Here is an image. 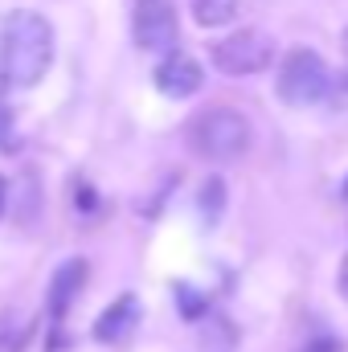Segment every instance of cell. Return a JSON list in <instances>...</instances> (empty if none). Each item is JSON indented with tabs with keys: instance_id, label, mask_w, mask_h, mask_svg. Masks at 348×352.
<instances>
[{
	"instance_id": "cell-4",
	"label": "cell",
	"mask_w": 348,
	"mask_h": 352,
	"mask_svg": "<svg viewBox=\"0 0 348 352\" xmlns=\"http://www.w3.org/2000/svg\"><path fill=\"white\" fill-rule=\"evenodd\" d=\"M213 66L230 78H250V74H262L270 62H274V41L259 33V29H238L221 41H213Z\"/></svg>"
},
{
	"instance_id": "cell-3",
	"label": "cell",
	"mask_w": 348,
	"mask_h": 352,
	"mask_svg": "<svg viewBox=\"0 0 348 352\" xmlns=\"http://www.w3.org/2000/svg\"><path fill=\"white\" fill-rule=\"evenodd\" d=\"M332 94V74L316 50H291L279 66V98L287 107H316Z\"/></svg>"
},
{
	"instance_id": "cell-11",
	"label": "cell",
	"mask_w": 348,
	"mask_h": 352,
	"mask_svg": "<svg viewBox=\"0 0 348 352\" xmlns=\"http://www.w3.org/2000/svg\"><path fill=\"white\" fill-rule=\"evenodd\" d=\"M221 201H226V184H221L217 176H209V180H205V188H201V213H205V221H209V226L217 221Z\"/></svg>"
},
{
	"instance_id": "cell-6",
	"label": "cell",
	"mask_w": 348,
	"mask_h": 352,
	"mask_svg": "<svg viewBox=\"0 0 348 352\" xmlns=\"http://www.w3.org/2000/svg\"><path fill=\"white\" fill-rule=\"evenodd\" d=\"M201 82H205V70H201V62L188 58V54L168 50L164 62L156 66V90L168 94V98H188V94L201 90Z\"/></svg>"
},
{
	"instance_id": "cell-9",
	"label": "cell",
	"mask_w": 348,
	"mask_h": 352,
	"mask_svg": "<svg viewBox=\"0 0 348 352\" xmlns=\"http://www.w3.org/2000/svg\"><path fill=\"white\" fill-rule=\"evenodd\" d=\"M193 16H197V25H205V29L230 25V21L238 16V0H193Z\"/></svg>"
},
{
	"instance_id": "cell-12",
	"label": "cell",
	"mask_w": 348,
	"mask_h": 352,
	"mask_svg": "<svg viewBox=\"0 0 348 352\" xmlns=\"http://www.w3.org/2000/svg\"><path fill=\"white\" fill-rule=\"evenodd\" d=\"M295 352H340V340L336 336H316V340H307L303 349H295Z\"/></svg>"
},
{
	"instance_id": "cell-1",
	"label": "cell",
	"mask_w": 348,
	"mask_h": 352,
	"mask_svg": "<svg viewBox=\"0 0 348 352\" xmlns=\"http://www.w3.org/2000/svg\"><path fill=\"white\" fill-rule=\"evenodd\" d=\"M54 62V29L41 12L17 8L0 29V74L8 87H37Z\"/></svg>"
},
{
	"instance_id": "cell-14",
	"label": "cell",
	"mask_w": 348,
	"mask_h": 352,
	"mask_svg": "<svg viewBox=\"0 0 348 352\" xmlns=\"http://www.w3.org/2000/svg\"><path fill=\"white\" fill-rule=\"evenodd\" d=\"M340 197H345V201H348V180H345V192H340Z\"/></svg>"
},
{
	"instance_id": "cell-2",
	"label": "cell",
	"mask_w": 348,
	"mask_h": 352,
	"mask_svg": "<svg viewBox=\"0 0 348 352\" xmlns=\"http://www.w3.org/2000/svg\"><path fill=\"white\" fill-rule=\"evenodd\" d=\"M188 144H193L197 156H205L213 164H226V160L246 156V148H250V123L234 107H209V111H201L188 123Z\"/></svg>"
},
{
	"instance_id": "cell-13",
	"label": "cell",
	"mask_w": 348,
	"mask_h": 352,
	"mask_svg": "<svg viewBox=\"0 0 348 352\" xmlns=\"http://www.w3.org/2000/svg\"><path fill=\"white\" fill-rule=\"evenodd\" d=\"M336 287H340V295L348 299V258L340 263V278H336Z\"/></svg>"
},
{
	"instance_id": "cell-7",
	"label": "cell",
	"mask_w": 348,
	"mask_h": 352,
	"mask_svg": "<svg viewBox=\"0 0 348 352\" xmlns=\"http://www.w3.org/2000/svg\"><path fill=\"white\" fill-rule=\"evenodd\" d=\"M87 278H90L87 258H66V263L54 270V278H50V295H45L50 320H66V311H70V307H74V299L83 295Z\"/></svg>"
},
{
	"instance_id": "cell-5",
	"label": "cell",
	"mask_w": 348,
	"mask_h": 352,
	"mask_svg": "<svg viewBox=\"0 0 348 352\" xmlns=\"http://www.w3.org/2000/svg\"><path fill=\"white\" fill-rule=\"evenodd\" d=\"M131 33H135V45L148 50V54H168L176 45V12L168 0H140L135 4V16H131Z\"/></svg>"
},
{
	"instance_id": "cell-8",
	"label": "cell",
	"mask_w": 348,
	"mask_h": 352,
	"mask_svg": "<svg viewBox=\"0 0 348 352\" xmlns=\"http://www.w3.org/2000/svg\"><path fill=\"white\" fill-rule=\"evenodd\" d=\"M135 324H140V299H135V295H119V299L94 320V340L119 344V340H127V336L135 332Z\"/></svg>"
},
{
	"instance_id": "cell-10",
	"label": "cell",
	"mask_w": 348,
	"mask_h": 352,
	"mask_svg": "<svg viewBox=\"0 0 348 352\" xmlns=\"http://www.w3.org/2000/svg\"><path fill=\"white\" fill-rule=\"evenodd\" d=\"M176 307H180V316H184V320H193V324H197V320L205 316V307H209V303H205V295H201L197 287L180 283V287H176Z\"/></svg>"
},
{
	"instance_id": "cell-15",
	"label": "cell",
	"mask_w": 348,
	"mask_h": 352,
	"mask_svg": "<svg viewBox=\"0 0 348 352\" xmlns=\"http://www.w3.org/2000/svg\"><path fill=\"white\" fill-rule=\"evenodd\" d=\"M0 188H4V180H0ZM0 197H4V192H0Z\"/></svg>"
}]
</instances>
